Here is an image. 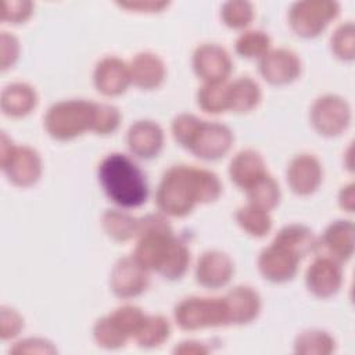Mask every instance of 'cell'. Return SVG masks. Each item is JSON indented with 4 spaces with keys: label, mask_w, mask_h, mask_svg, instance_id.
Instances as JSON below:
<instances>
[{
    "label": "cell",
    "mask_w": 355,
    "mask_h": 355,
    "mask_svg": "<svg viewBox=\"0 0 355 355\" xmlns=\"http://www.w3.org/2000/svg\"><path fill=\"white\" fill-rule=\"evenodd\" d=\"M222 193L219 178L194 165H173L161 178L155 202L164 215L182 218L198 202H212Z\"/></svg>",
    "instance_id": "obj_1"
},
{
    "label": "cell",
    "mask_w": 355,
    "mask_h": 355,
    "mask_svg": "<svg viewBox=\"0 0 355 355\" xmlns=\"http://www.w3.org/2000/svg\"><path fill=\"white\" fill-rule=\"evenodd\" d=\"M98 182L107 197L122 208H137L147 201L148 183L140 166L121 153L108 154L98 165Z\"/></svg>",
    "instance_id": "obj_2"
},
{
    "label": "cell",
    "mask_w": 355,
    "mask_h": 355,
    "mask_svg": "<svg viewBox=\"0 0 355 355\" xmlns=\"http://www.w3.org/2000/svg\"><path fill=\"white\" fill-rule=\"evenodd\" d=\"M97 103L87 100H62L53 104L44 115V128L55 140H71L93 130Z\"/></svg>",
    "instance_id": "obj_3"
},
{
    "label": "cell",
    "mask_w": 355,
    "mask_h": 355,
    "mask_svg": "<svg viewBox=\"0 0 355 355\" xmlns=\"http://www.w3.org/2000/svg\"><path fill=\"white\" fill-rule=\"evenodd\" d=\"M176 324L182 330L194 331L205 327L229 324L227 309L223 297H187L176 304L173 311Z\"/></svg>",
    "instance_id": "obj_4"
},
{
    "label": "cell",
    "mask_w": 355,
    "mask_h": 355,
    "mask_svg": "<svg viewBox=\"0 0 355 355\" xmlns=\"http://www.w3.org/2000/svg\"><path fill=\"white\" fill-rule=\"evenodd\" d=\"M338 12L340 6L336 1H297L288 11V22L298 36L315 37L338 15Z\"/></svg>",
    "instance_id": "obj_5"
},
{
    "label": "cell",
    "mask_w": 355,
    "mask_h": 355,
    "mask_svg": "<svg viewBox=\"0 0 355 355\" xmlns=\"http://www.w3.org/2000/svg\"><path fill=\"white\" fill-rule=\"evenodd\" d=\"M233 140V133L226 125L200 119L184 148L201 159L215 161L229 153Z\"/></svg>",
    "instance_id": "obj_6"
},
{
    "label": "cell",
    "mask_w": 355,
    "mask_h": 355,
    "mask_svg": "<svg viewBox=\"0 0 355 355\" xmlns=\"http://www.w3.org/2000/svg\"><path fill=\"white\" fill-rule=\"evenodd\" d=\"M309 118L319 135L337 136L347 129L351 121V108L343 97L324 94L312 104Z\"/></svg>",
    "instance_id": "obj_7"
},
{
    "label": "cell",
    "mask_w": 355,
    "mask_h": 355,
    "mask_svg": "<svg viewBox=\"0 0 355 355\" xmlns=\"http://www.w3.org/2000/svg\"><path fill=\"white\" fill-rule=\"evenodd\" d=\"M229 53L216 43L200 44L193 54V69L204 83L226 82L232 73Z\"/></svg>",
    "instance_id": "obj_8"
},
{
    "label": "cell",
    "mask_w": 355,
    "mask_h": 355,
    "mask_svg": "<svg viewBox=\"0 0 355 355\" xmlns=\"http://www.w3.org/2000/svg\"><path fill=\"white\" fill-rule=\"evenodd\" d=\"M110 286L112 293L123 300L140 295L148 286V270L132 257L119 258L112 270Z\"/></svg>",
    "instance_id": "obj_9"
},
{
    "label": "cell",
    "mask_w": 355,
    "mask_h": 355,
    "mask_svg": "<svg viewBox=\"0 0 355 355\" xmlns=\"http://www.w3.org/2000/svg\"><path fill=\"white\" fill-rule=\"evenodd\" d=\"M301 258L288 248L272 241L258 257V269L261 275L273 283L291 280L298 270Z\"/></svg>",
    "instance_id": "obj_10"
},
{
    "label": "cell",
    "mask_w": 355,
    "mask_h": 355,
    "mask_svg": "<svg viewBox=\"0 0 355 355\" xmlns=\"http://www.w3.org/2000/svg\"><path fill=\"white\" fill-rule=\"evenodd\" d=\"M305 283L313 295L319 298L333 297L338 293L343 283L340 262L324 255H318L306 269Z\"/></svg>",
    "instance_id": "obj_11"
},
{
    "label": "cell",
    "mask_w": 355,
    "mask_h": 355,
    "mask_svg": "<svg viewBox=\"0 0 355 355\" xmlns=\"http://www.w3.org/2000/svg\"><path fill=\"white\" fill-rule=\"evenodd\" d=\"M259 72L262 78L272 85H287L300 76L301 61L293 50H269L259 58Z\"/></svg>",
    "instance_id": "obj_12"
},
{
    "label": "cell",
    "mask_w": 355,
    "mask_h": 355,
    "mask_svg": "<svg viewBox=\"0 0 355 355\" xmlns=\"http://www.w3.org/2000/svg\"><path fill=\"white\" fill-rule=\"evenodd\" d=\"M354 251V225L351 220H336L330 223L318 239L316 250L319 255L329 257L337 262H345Z\"/></svg>",
    "instance_id": "obj_13"
},
{
    "label": "cell",
    "mask_w": 355,
    "mask_h": 355,
    "mask_svg": "<svg viewBox=\"0 0 355 355\" xmlns=\"http://www.w3.org/2000/svg\"><path fill=\"white\" fill-rule=\"evenodd\" d=\"M1 169L15 186L29 187L40 179L42 158L39 153L29 146L15 147L10 159L1 165Z\"/></svg>",
    "instance_id": "obj_14"
},
{
    "label": "cell",
    "mask_w": 355,
    "mask_h": 355,
    "mask_svg": "<svg viewBox=\"0 0 355 355\" xmlns=\"http://www.w3.org/2000/svg\"><path fill=\"white\" fill-rule=\"evenodd\" d=\"M322 179V165L312 154H298L287 166V183L291 191L298 196H308L316 191Z\"/></svg>",
    "instance_id": "obj_15"
},
{
    "label": "cell",
    "mask_w": 355,
    "mask_h": 355,
    "mask_svg": "<svg viewBox=\"0 0 355 355\" xmlns=\"http://www.w3.org/2000/svg\"><path fill=\"white\" fill-rule=\"evenodd\" d=\"M234 273L232 258L218 250L205 251L196 265V280L207 288H220L226 286Z\"/></svg>",
    "instance_id": "obj_16"
},
{
    "label": "cell",
    "mask_w": 355,
    "mask_h": 355,
    "mask_svg": "<svg viewBox=\"0 0 355 355\" xmlns=\"http://www.w3.org/2000/svg\"><path fill=\"white\" fill-rule=\"evenodd\" d=\"M93 82L101 94L108 97L119 96L132 83L129 65L118 57H104L94 68Z\"/></svg>",
    "instance_id": "obj_17"
},
{
    "label": "cell",
    "mask_w": 355,
    "mask_h": 355,
    "mask_svg": "<svg viewBox=\"0 0 355 355\" xmlns=\"http://www.w3.org/2000/svg\"><path fill=\"white\" fill-rule=\"evenodd\" d=\"M126 143L133 155L143 159H151L162 150L164 130L157 122L141 119L129 128Z\"/></svg>",
    "instance_id": "obj_18"
},
{
    "label": "cell",
    "mask_w": 355,
    "mask_h": 355,
    "mask_svg": "<svg viewBox=\"0 0 355 355\" xmlns=\"http://www.w3.org/2000/svg\"><path fill=\"white\" fill-rule=\"evenodd\" d=\"M229 324H245L257 319L261 312V297L248 286H237L225 297Z\"/></svg>",
    "instance_id": "obj_19"
},
{
    "label": "cell",
    "mask_w": 355,
    "mask_h": 355,
    "mask_svg": "<svg viewBox=\"0 0 355 355\" xmlns=\"http://www.w3.org/2000/svg\"><path fill=\"white\" fill-rule=\"evenodd\" d=\"M130 82L140 89H155L162 85L166 68L164 61L154 53L143 51L133 57L129 64Z\"/></svg>",
    "instance_id": "obj_20"
},
{
    "label": "cell",
    "mask_w": 355,
    "mask_h": 355,
    "mask_svg": "<svg viewBox=\"0 0 355 355\" xmlns=\"http://www.w3.org/2000/svg\"><path fill=\"white\" fill-rule=\"evenodd\" d=\"M265 173L268 171L262 155L251 148L239 151L229 165L230 180L243 190H247Z\"/></svg>",
    "instance_id": "obj_21"
},
{
    "label": "cell",
    "mask_w": 355,
    "mask_h": 355,
    "mask_svg": "<svg viewBox=\"0 0 355 355\" xmlns=\"http://www.w3.org/2000/svg\"><path fill=\"white\" fill-rule=\"evenodd\" d=\"M37 93L33 86L25 82L7 85L0 96V108L4 115L21 118L31 114L37 105Z\"/></svg>",
    "instance_id": "obj_22"
},
{
    "label": "cell",
    "mask_w": 355,
    "mask_h": 355,
    "mask_svg": "<svg viewBox=\"0 0 355 355\" xmlns=\"http://www.w3.org/2000/svg\"><path fill=\"white\" fill-rule=\"evenodd\" d=\"M275 243L288 248L301 259L311 252H315L318 239L315 237L313 232L300 223H290L283 226L273 239Z\"/></svg>",
    "instance_id": "obj_23"
},
{
    "label": "cell",
    "mask_w": 355,
    "mask_h": 355,
    "mask_svg": "<svg viewBox=\"0 0 355 355\" xmlns=\"http://www.w3.org/2000/svg\"><path fill=\"white\" fill-rule=\"evenodd\" d=\"M261 101V87L250 76H240L227 85V110L248 112Z\"/></svg>",
    "instance_id": "obj_24"
},
{
    "label": "cell",
    "mask_w": 355,
    "mask_h": 355,
    "mask_svg": "<svg viewBox=\"0 0 355 355\" xmlns=\"http://www.w3.org/2000/svg\"><path fill=\"white\" fill-rule=\"evenodd\" d=\"M104 232L115 241H128L137 236L139 219L119 209H107L101 216Z\"/></svg>",
    "instance_id": "obj_25"
},
{
    "label": "cell",
    "mask_w": 355,
    "mask_h": 355,
    "mask_svg": "<svg viewBox=\"0 0 355 355\" xmlns=\"http://www.w3.org/2000/svg\"><path fill=\"white\" fill-rule=\"evenodd\" d=\"M171 336V323L162 315H147L135 340L143 348H155L164 344Z\"/></svg>",
    "instance_id": "obj_26"
},
{
    "label": "cell",
    "mask_w": 355,
    "mask_h": 355,
    "mask_svg": "<svg viewBox=\"0 0 355 355\" xmlns=\"http://www.w3.org/2000/svg\"><path fill=\"white\" fill-rule=\"evenodd\" d=\"M245 191L248 197V204L265 209L268 212L279 204L282 196L279 183L269 173H265L262 178H259Z\"/></svg>",
    "instance_id": "obj_27"
},
{
    "label": "cell",
    "mask_w": 355,
    "mask_h": 355,
    "mask_svg": "<svg viewBox=\"0 0 355 355\" xmlns=\"http://www.w3.org/2000/svg\"><path fill=\"white\" fill-rule=\"evenodd\" d=\"M93 337L97 345L107 349H118L123 347L130 338L118 320L110 313L100 318L93 327Z\"/></svg>",
    "instance_id": "obj_28"
},
{
    "label": "cell",
    "mask_w": 355,
    "mask_h": 355,
    "mask_svg": "<svg viewBox=\"0 0 355 355\" xmlns=\"http://www.w3.org/2000/svg\"><path fill=\"white\" fill-rule=\"evenodd\" d=\"M336 349L334 338L323 330L312 329L300 333L294 341V351L305 355H327Z\"/></svg>",
    "instance_id": "obj_29"
},
{
    "label": "cell",
    "mask_w": 355,
    "mask_h": 355,
    "mask_svg": "<svg viewBox=\"0 0 355 355\" xmlns=\"http://www.w3.org/2000/svg\"><path fill=\"white\" fill-rule=\"evenodd\" d=\"M236 220L245 233L254 237H263L272 229V218L269 212L251 204L237 209Z\"/></svg>",
    "instance_id": "obj_30"
},
{
    "label": "cell",
    "mask_w": 355,
    "mask_h": 355,
    "mask_svg": "<svg viewBox=\"0 0 355 355\" xmlns=\"http://www.w3.org/2000/svg\"><path fill=\"white\" fill-rule=\"evenodd\" d=\"M197 104L208 114H219L227 110V83H204L197 92Z\"/></svg>",
    "instance_id": "obj_31"
},
{
    "label": "cell",
    "mask_w": 355,
    "mask_h": 355,
    "mask_svg": "<svg viewBox=\"0 0 355 355\" xmlns=\"http://www.w3.org/2000/svg\"><path fill=\"white\" fill-rule=\"evenodd\" d=\"M189 265H190V251L187 245L176 237L158 273L165 279L176 280V279H180L187 272Z\"/></svg>",
    "instance_id": "obj_32"
},
{
    "label": "cell",
    "mask_w": 355,
    "mask_h": 355,
    "mask_svg": "<svg viewBox=\"0 0 355 355\" xmlns=\"http://www.w3.org/2000/svg\"><path fill=\"white\" fill-rule=\"evenodd\" d=\"M234 47L241 57L262 58L270 50V37L262 31H247L237 37Z\"/></svg>",
    "instance_id": "obj_33"
},
{
    "label": "cell",
    "mask_w": 355,
    "mask_h": 355,
    "mask_svg": "<svg viewBox=\"0 0 355 355\" xmlns=\"http://www.w3.org/2000/svg\"><path fill=\"white\" fill-rule=\"evenodd\" d=\"M220 17L227 26L241 29L252 21L254 10L248 1H227L222 7Z\"/></svg>",
    "instance_id": "obj_34"
},
{
    "label": "cell",
    "mask_w": 355,
    "mask_h": 355,
    "mask_svg": "<svg viewBox=\"0 0 355 355\" xmlns=\"http://www.w3.org/2000/svg\"><path fill=\"white\" fill-rule=\"evenodd\" d=\"M331 50L341 60H352L355 54L354 44V24L347 22L340 25L331 36Z\"/></svg>",
    "instance_id": "obj_35"
},
{
    "label": "cell",
    "mask_w": 355,
    "mask_h": 355,
    "mask_svg": "<svg viewBox=\"0 0 355 355\" xmlns=\"http://www.w3.org/2000/svg\"><path fill=\"white\" fill-rule=\"evenodd\" d=\"M121 123V112L116 107L111 104L97 103V114L93 132L97 135L114 133Z\"/></svg>",
    "instance_id": "obj_36"
},
{
    "label": "cell",
    "mask_w": 355,
    "mask_h": 355,
    "mask_svg": "<svg viewBox=\"0 0 355 355\" xmlns=\"http://www.w3.org/2000/svg\"><path fill=\"white\" fill-rule=\"evenodd\" d=\"M33 10V3L32 1H25V0H4L1 3V11H0V19L4 22H11V24H21L25 22Z\"/></svg>",
    "instance_id": "obj_37"
},
{
    "label": "cell",
    "mask_w": 355,
    "mask_h": 355,
    "mask_svg": "<svg viewBox=\"0 0 355 355\" xmlns=\"http://www.w3.org/2000/svg\"><path fill=\"white\" fill-rule=\"evenodd\" d=\"M24 329V318L12 308L1 306L0 311V337L1 340H11L17 337Z\"/></svg>",
    "instance_id": "obj_38"
},
{
    "label": "cell",
    "mask_w": 355,
    "mask_h": 355,
    "mask_svg": "<svg viewBox=\"0 0 355 355\" xmlns=\"http://www.w3.org/2000/svg\"><path fill=\"white\" fill-rule=\"evenodd\" d=\"M19 54V43L18 39L8 33L1 32L0 35V67L1 69H7L15 64Z\"/></svg>",
    "instance_id": "obj_39"
},
{
    "label": "cell",
    "mask_w": 355,
    "mask_h": 355,
    "mask_svg": "<svg viewBox=\"0 0 355 355\" xmlns=\"http://www.w3.org/2000/svg\"><path fill=\"white\" fill-rule=\"evenodd\" d=\"M200 118H197L193 114H180L178 115L173 122H172V135L173 139L182 146L184 147L190 135L193 133L194 128L197 126Z\"/></svg>",
    "instance_id": "obj_40"
},
{
    "label": "cell",
    "mask_w": 355,
    "mask_h": 355,
    "mask_svg": "<svg viewBox=\"0 0 355 355\" xmlns=\"http://www.w3.org/2000/svg\"><path fill=\"white\" fill-rule=\"evenodd\" d=\"M11 354H54L57 352L55 347L44 340L37 337H31L21 340L14 344V347L10 349Z\"/></svg>",
    "instance_id": "obj_41"
},
{
    "label": "cell",
    "mask_w": 355,
    "mask_h": 355,
    "mask_svg": "<svg viewBox=\"0 0 355 355\" xmlns=\"http://www.w3.org/2000/svg\"><path fill=\"white\" fill-rule=\"evenodd\" d=\"M168 1H128V3H118V6L129 8V10H139L144 12H157L161 11L164 7H166Z\"/></svg>",
    "instance_id": "obj_42"
},
{
    "label": "cell",
    "mask_w": 355,
    "mask_h": 355,
    "mask_svg": "<svg viewBox=\"0 0 355 355\" xmlns=\"http://www.w3.org/2000/svg\"><path fill=\"white\" fill-rule=\"evenodd\" d=\"M208 351L209 349L202 343H198V341H183L175 348L176 354H189V355H202V354H207Z\"/></svg>",
    "instance_id": "obj_43"
},
{
    "label": "cell",
    "mask_w": 355,
    "mask_h": 355,
    "mask_svg": "<svg viewBox=\"0 0 355 355\" xmlns=\"http://www.w3.org/2000/svg\"><path fill=\"white\" fill-rule=\"evenodd\" d=\"M338 202H340V207L347 212L354 211V184L352 183H348L341 187L338 194Z\"/></svg>",
    "instance_id": "obj_44"
}]
</instances>
